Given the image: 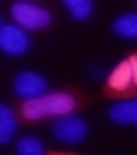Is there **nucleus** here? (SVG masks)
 I'll return each instance as SVG.
<instances>
[{"label": "nucleus", "mask_w": 137, "mask_h": 155, "mask_svg": "<svg viewBox=\"0 0 137 155\" xmlns=\"http://www.w3.org/2000/svg\"><path fill=\"white\" fill-rule=\"evenodd\" d=\"M28 35L15 26V24H9V26H2V30H0V50H2L5 54L9 56H22L28 52Z\"/></svg>", "instance_id": "39448f33"}, {"label": "nucleus", "mask_w": 137, "mask_h": 155, "mask_svg": "<svg viewBox=\"0 0 137 155\" xmlns=\"http://www.w3.org/2000/svg\"><path fill=\"white\" fill-rule=\"evenodd\" d=\"M15 129H17V116H15V112L9 106L0 104V144H7L13 138Z\"/></svg>", "instance_id": "6e6552de"}, {"label": "nucleus", "mask_w": 137, "mask_h": 155, "mask_svg": "<svg viewBox=\"0 0 137 155\" xmlns=\"http://www.w3.org/2000/svg\"><path fill=\"white\" fill-rule=\"evenodd\" d=\"M0 30H2V26H0Z\"/></svg>", "instance_id": "ddd939ff"}, {"label": "nucleus", "mask_w": 137, "mask_h": 155, "mask_svg": "<svg viewBox=\"0 0 137 155\" xmlns=\"http://www.w3.org/2000/svg\"><path fill=\"white\" fill-rule=\"evenodd\" d=\"M109 119L120 125H137V99H124L111 106Z\"/></svg>", "instance_id": "0eeeda50"}, {"label": "nucleus", "mask_w": 137, "mask_h": 155, "mask_svg": "<svg viewBox=\"0 0 137 155\" xmlns=\"http://www.w3.org/2000/svg\"><path fill=\"white\" fill-rule=\"evenodd\" d=\"M11 15L17 22V26H22V28L39 30V28H45L51 24V13L45 7L32 5V2H15L11 7Z\"/></svg>", "instance_id": "7ed1b4c3"}, {"label": "nucleus", "mask_w": 137, "mask_h": 155, "mask_svg": "<svg viewBox=\"0 0 137 155\" xmlns=\"http://www.w3.org/2000/svg\"><path fill=\"white\" fill-rule=\"evenodd\" d=\"M49 155H73V153H49Z\"/></svg>", "instance_id": "f8f14e48"}, {"label": "nucleus", "mask_w": 137, "mask_h": 155, "mask_svg": "<svg viewBox=\"0 0 137 155\" xmlns=\"http://www.w3.org/2000/svg\"><path fill=\"white\" fill-rule=\"evenodd\" d=\"M82 99L71 91H58V93H45L36 99H28L19 106V114L24 121H39L45 116H64L77 110Z\"/></svg>", "instance_id": "f257e3e1"}, {"label": "nucleus", "mask_w": 137, "mask_h": 155, "mask_svg": "<svg viewBox=\"0 0 137 155\" xmlns=\"http://www.w3.org/2000/svg\"><path fill=\"white\" fill-rule=\"evenodd\" d=\"M64 7L69 9V13L77 19V22L88 19L90 13H92V2H90V0H67Z\"/></svg>", "instance_id": "9d476101"}, {"label": "nucleus", "mask_w": 137, "mask_h": 155, "mask_svg": "<svg viewBox=\"0 0 137 155\" xmlns=\"http://www.w3.org/2000/svg\"><path fill=\"white\" fill-rule=\"evenodd\" d=\"M105 95L137 99V54H131L114 67L105 82Z\"/></svg>", "instance_id": "f03ea898"}, {"label": "nucleus", "mask_w": 137, "mask_h": 155, "mask_svg": "<svg viewBox=\"0 0 137 155\" xmlns=\"http://www.w3.org/2000/svg\"><path fill=\"white\" fill-rule=\"evenodd\" d=\"M45 91H47V80L34 71H22L15 78V93L24 97L26 101L45 95Z\"/></svg>", "instance_id": "423d86ee"}, {"label": "nucleus", "mask_w": 137, "mask_h": 155, "mask_svg": "<svg viewBox=\"0 0 137 155\" xmlns=\"http://www.w3.org/2000/svg\"><path fill=\"white\" fill-rule=\"evenodd\" d=\"M17 155H45V149L39 138L26 136V138L17 142Z\"/></svg>", "instance_id": "9b49d317"}, {"label": "nucleus", "mask_w": 137, "mask_h": 155, "mask_svg": "<svg viewBox=\"0 0 137 155\" xmlns=\"http://www.w3.org/2000/svg\"><path fill=\"white\" fill-rule=\"evenodd\" d=\"M114 32L126 39H137V13H124L114 22Z\"/></svg>", "instance_id": "1a4fd4ad"}, {"label": "nucleus", "mask_w": 137, "mask_h": 155, "mask_svg": "<svg viewBox=\"0 0 137 155\" xmlns=\"http://www.w3.org/2000/svg\"><path fill=\"white\" fill-rule=\"evenodd\" d=\"M86 134H88L86 123L82 119H77V116H71V114L58 116V121L54 123V136L62 142L77 144L86 138Z\"/></svg>", "instance_id": "20e7f679"}]
</instances>
